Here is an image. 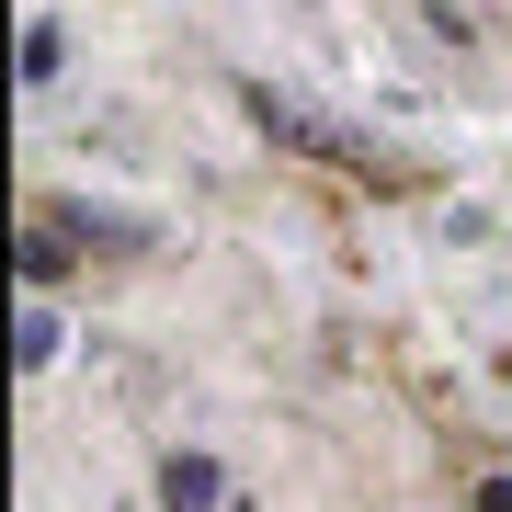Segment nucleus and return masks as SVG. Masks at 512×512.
<instances>
[{
    "mask_svg": "<svg viewBox=\"0 0 512 512\" xmlns=\"http://www.w3.org/2000/svg\"><path fill=\"white\" fill-rule=\"evenodd\" d=\"M160 501L171 512H217V467H205V456H171L160 467Z\"/></svg>",
    "mask_w": 512,
    "mask_h": 512,
    "instance_id": "nucleus-1",
    "label": "nucleus"
},
{
    "mask_svg": "<svg viewBox=\"0 0 512 512\" xmlns=\"http://www.w3.org/2000/svg\"><path fill=\"white\" fill-rule=\"evenodd\" d=\"M57 274H69V251H57V239L35 228V239H23V285H57Z\"/></svg>",
    "mask_w": 512,
    "mask_h": 512,
    "instance_id": "nucleus-2",
    "label": "nucleus"
}]
</instances>
